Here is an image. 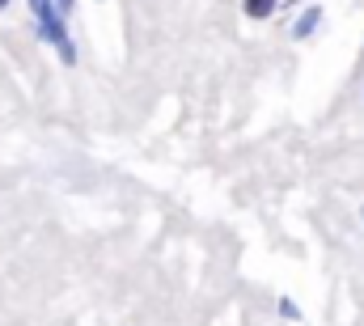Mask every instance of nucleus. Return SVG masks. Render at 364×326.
<instances>
[{
	"label": "nucleus",
	"instance_id": "1",
	"mask_svg": "<svg viewBox=\"0 0 364 326\" xmlns=\"http://www.w3.org/2000/svg\"><path fill=\"white\" fill-rule=\"evenodd\" d=\"M272 9H275V0H246V13L250 17H267Z\"/></svg>",
	"mask_w": 364,
	"mask_h": 326
},
{
	"label": "nucleus",
	"instance_id": "3",
	"mask_svg": "<svg viewBox=\"0 0 364 326\" xmlns=\"http://www.w3.org/2000/svg\"><path fill=\"white\" fill-rule=\"evenodd\" d=\"M60 9H73V0H60Z\"/></svg>",
	"mask_w": 364,
	"mask_h": 326
},
{
	"label": "nucleus",
	"instance_id": "2",
	"mask_svg": "<svg viewBox=\"0 0 364 326\" xmlns=\"http://www.w3.org/2000/svg\"><path fill=\"white\" fill-rule=\"evenodd\" d=\"M314 26H318V9H309V13H305V17L296 21V34H309Z\"/></svg>",
	"mask_w": 364,
	"mask_h": 326
},
{
	"label": "nucleus",
	"instance_id": "4",
	"mask_svg": "<svg viewBox=\"0 0 364 326\" xmlns=\"http://www.w3.org/2000/svg\"><path fill=\"white\" fill-rule=\"evenodd\" d=\"M4 4H9V0H0V9H4Z\"/></svg>",
	"mask_w": 364,
	"mask_h": 326
},
{
	"label": "nucleus",
	"instance_id": "5",
	"mask_svg": "<svg viewBox=\"0 0 364 326\" xmlns=\"http://www.w3.org/2000/svg\"><path fill=\"white\" fill-rule=\"evenodd\" d=\"M34 4H38V0H34Z\"/></svg>",
	"mask_w": 364,
	"mask_h": 326
}]
</instances>
